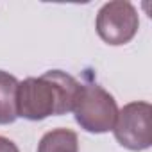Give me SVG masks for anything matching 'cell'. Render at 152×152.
<instances>
[{"label": "cell", "mask_w": 152, "mask_h": 152, "mask_svg": "<svg viewBox=\"0 0 152 152\" xmlns=\"http://www.w3.org/2000/svg\"><path fill=\"white\" fill-rule=\"evenodd\" d=\"M83 84L61 70H48L39 77H27L18 83V116L38 122L73 111Z\"/></svg>", "instance_id": "6da1fadb"}, {"label": "cell", "mask_w": 152, "mask_h": 152, "mask_svg": "<svg viewBox=\"0 0 152 152\" xmlns=\"http://www.w3.org/2000/svg\"><path fill=\"white\" fill-rule=\"evenodd\" d=\"M73 115L81 129L86 132L102 134L113 131L118 116V106L109 91L97 83H88L81 88L77 102L73 106Z\"/></svg>", "instance_id": "7a4b0ae2"}, {"label": "cell", "mask_w": 152, "mask_h": 152, "mask_svg": "<svg viewBox=\"0 0 152 152\" xmlns=\"http://www.w3.org/2000/svg\"><path fill=\"white\" fill-rule=\"evenodd\" d=\"M97 34L107 45L118 47L129 43L140 27L138 11L131 2L125 0H113L100 7L97 15Z\"/></svg>", "instance_id": "3957f363"}, {"label": "cell", "mask_w": 152, "mask_h": 152, "mask_svg": "<svg viewBox=\"0 0 152 152\" xmlns=\"http://www.w3.org/2000/svg\"><path fill=\"white\" fill-rule=\"evenodd\" d=\"M152 106L148 102H129L125 104L116 116L113 132L116 141L134 152L147 150L152 143L150 129Z\"/></svg>", "instance_id": "277c9868"}, {"label": "cell", "mask_w": 152, "mask_h": 152, "mask_svg": "<svg viewBox=\"0 0 152 152\" xmlns=\"http://www.w3.org/2000/svg\"><path fill=\"white\" fill-rule=\"evenodd\" d=\"M18 79L0 70V125H9L18 118L16 111Z\"/></svg>", "instance_id": "5b68a950"}, {"label": "cell", "mask_w": 152, "mask_h": 152, "mask_svg": "<svg viewBox=\"0 0 152 152\" xmlns=\"http://www.w3.org/2000/svg\"><path fill=\"white\" fill-rule=\"evenodd\" d=\"M38 152H79V138L72 129H52L38 143Z\"/></svg>", "instance_id": "8992f818"}, {"label": "cell", "mask_w": 152, "mask_h": 152, "mask_svg": "<svg viewBox=\"0 0 152 152\" xmlns=\"http://www.w3.org/2000/svg\"><path fill=\"white\" fill-rule=\"evenodd\" d=\"M0 152H20V150H18V147L11 140L0 136Z\"/></svg>", "instance_id": "52a82bcc"}]
</instances>
